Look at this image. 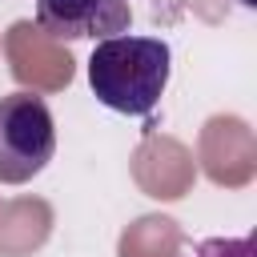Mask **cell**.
Returning <instances> with one entry per match:
<instances>
[{
    "instance_id": "cell-3",
    "label": "cell",
    "mask_w": 257,
    "mask_h": 257,
    "mask_svg": "<svg viewBox=\"0 0 257 257\" xmlns=\"http://www.w3.org/2000/svg\"><path fill=\"white\" fill-rule=\"evenodd\" d=\"M36 20L60 40H104L133 24L128 0H36Z\"/></svg>"
},
{
    "instance_id": "cell-1",
    "label": "cell",
    "mask_w": 257,
    "mask_h": 257,
    "mask_svg": "<svg viewBox=\"0 0 257 257\" xmlns=\"http://www.w3.org/2000/svg\"><path fill=\"white\" fill-rule=\"evenodd\" d=\"M173 52L161 36H104L88 56V88L92 96L124 116H149L169 84Z\"/></svg>"
},
{
    "instance_id": "cell-2",
    "label": "cell",
    "mask_w": 257,
    "mask_h": 257,
    "mask_svg": "<svg viewBox=\"0 0 257 257\" xmlns=\"http://www.w3.org/2000/svg\"><path fill=\"white\" fill-rule=\"evenodd\" d=\"M56 153V120L36 92L0 96V181H32Z\"/></svg>"
},
{
    "instance_id": "cell-4",
    "label": "cell",
    "mask_w": 257,
    "mask_h": 257,
    "mask_svg": "<svg viewBox=\"0 0 257 257\" xmlns=\"http://www.w3.org/2000/svg\"><path fill=\"white\" fill-rule=\"evenodd\" d=\"M197 257H253V237H209L197 245Z\"/></svg>"
}]
</instances>
